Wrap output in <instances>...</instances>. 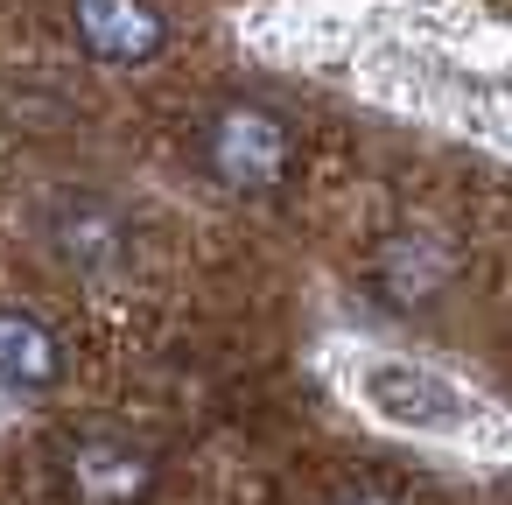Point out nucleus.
<instances>
[{
	"label": "nucleus",
	"instance_id": "f257e3e1",
	"mask_svg": "<svg viewBox=\"0 0 512 505\" xmlns=\"http://www.w3.org/2000/svg\"><path fill=\"white\" fill-rule=\"evenodd\" d=\"M197 169L232 197H274L295 176V134L281 113H267L253 99L211 106L197 127Z\"/></svg>",
	"mask_w": 512,
	"mask_h": 505
},
{
	"label": "nucleus",
	"instance_id": "f03ea898",
	"mask_svg": "<svg viewBox=\"0 0 512 505\" xmlns=\"http://www.w3.org/2000/svg\"><path fill=\"white\" fill-rule=\"evenodd\" d=\"M57 477H64V498H71V505H148L155 484H162V463H155V449L134 442V435L85 428V435H64Z\"/></svg>",
	"mask_w": 512,
	"mask_h": 505
},
{
	"label": "nucleus",
	"instance_id": "7ed1b4c3",
	"mask_svg": "<svg viewBox=\"0 0 512 505\" xmlns=\"http://www.w3.org/2000/svg\"><path fill=\"white\" fill-rule=\"evenodd\" d=\"M43 239L78 281H120L134 267V225L106 197H57L43 218Z\"/></svg>",
	"mask_w": 512,
	"mask_h": 505
},
{
	"label": "nucleus",
	"instance_id": "20e7f679",
	"mask_svg": "<svg viewBox=\"0 0 512 505\" xmlns=\"http://www.w3.org/2000/svg\"><path fill=\"white\" fill-rule=\"evenodd\" d=\"M71 29L99 64H155L169 50V22L148 8V0H71Z\"/></svg>",
	"mask_w": 512,
	"mask_h": 505
},
{
	"label": "nucleus",
	"instance_id": "39448f33",
	"mask_svg": "<svg viewBox=\"0 0 512 505\" xmlns=\"http://www.w3.org/2000/svg\"><path fill=\"white\" fill-rule=\"evenodd\" d=\"M64 379V344L36 309L0 302V386L8 393H50Z\"/></svg>",
	"mask_w": 512,
	"mask_h": 505
},
{
	"label": "nucleus",
	"instance_id": "423d86ee",
	"mask_svg": "<svg viewBox=\"0 0 512 505\" xmlns=\"http://www.w3.org/2000/svg\"><path fill=\"white\" fill-rule=\"evenodd\" d=\"M365 393H372L379 414H393V421H407V428H442V421L463 414V400H456L449 379H435V372H421V365H400V358L372 365V372H365Z\"/></svg>",
	"mask_w": 512,
	"mask_h": 505
},
{
	"label": "nucleus",
	"instance_id": "0eeeda50",
	"mask_svg": "<svg viewBox=\"0 0 512 505\" xmlns=\"http://www.w3.org/2000/svg\"><path fill=\"white\" fill-rule=\"evenodd\" d=\"M442 288H449V253H442L435 239L407 232V239H393V246L379 253V295H386L393 309H428Z\"/></svg>",
	"mask_w": 512,
	"mask_h": 505
},
{
	"label": "nucleus",
	"instance_id": "6e6552de",
	"mask_svg": "<svg viewBox=\"0 0 512 505\" xmlns=\"http://www.w3.org/2000/svg\"><path fill=\"white\" fill-rule=\"evenodd\" d=\"M330 505H400L393 491H379V484H358V491H337Z\"/></svg>",
	"mask_w": 512,
	"mask_h": 505
}]
</instances>
